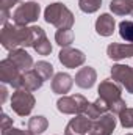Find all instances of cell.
<instances>
[{
	"label": "cell",
	"instance_id": "6da1fadb",
	"mask_svg": "<svg viewBox=\"0 0 133 135\" xmlns=\"http://www.w3.org/2000/svg\"><path fill=\"white\" fill-rule=\"evenodd\" d=\"M0 42H2L3 49H6V50L17 49L19 46L32 47V44H33V28L25 27V25L6 24V25H3V28L0 32Z\"/></svg>",
	"mask_w": 133,
	"mask_h": 135
},
{
	"label": "cell",
	"instance_id": "7a4b0ae2",
	"mask_svg": "<svg viewBox=\"0 0 133 135\" xmlns=\"http://www.w3.org/2000/svg\"><path fill=\"white\" fill-rule=\"evenodd\" d=\"M44 19H45L47 24L55 25L58 30H61V28H72L74 21H75L72 11L67 8L64 3H61V2L50 3L45 8V11H44Z\"/></svg>",
	"mask_w": 133,
	"mask_h": 135
},
{
	"label": "cell",
	"instance_id": "3957f363",
	"mask_svg": "<svg viewBox=\"0 0 133 135\" xmlns=\"http://www.w3.org/2000/svg\"><path fill=\"white\" fill-rule=\"evenodd\" d=\"M34 104L36 99L34 96L28 91V90H24V88H19L13 93L11 96V108L16 115L19 116H27L32 113V110L34 108Z\"/></svg>",
	"mask_w": 133,
	"mask_h": 135
},
{
	"label": "cell",
	"instance_id": "277c9868",
	"mask_svg": "<svg viewBox=\"0 0 133 135\" xmlns=\"http://www.w3.org/2000/svg\"><path fill=\"white\" fill-rule=\"evenodd\" d=\"M41 14V6L36 2H24L19 5L13 13V21L16 25H28L32 22H36Z\"/></svg>",
	"mask_w": 133,
	"mask_h": 135
},
{
	"label": "cell",
	"instance_id": "5b68a950",
	"mask_svg": "<svg viewBox=\"0 0 133 135\" xmlns=\"http://www.w3.org/2000/svg\"><path fill=\"white\" fill-rule=\"evenodd\" d=\"M88 104L89 102L81 94L63 96L57 101V108H58V112H61L64 115H81V113H85Z\"/></svg>",
	"mask_w": 133,
	"mask_h": 135
},
{
	"label": "cell",
	"instance_id": "8992f818",
	"mask_svg": "<svg viewBox=\"0 0 133 135\" xmlns=\"http://www.w3.org/2000/svg\"><path fill=\"white\" fill-rule=\"evenodd\" d=\"M22 75H24V72L9 58H5L0 61V82L2 83H8L13 88L19 90V88H22Z\"/></svg>",
	"mask_w": 133,
	"mask_h": 135
},
{
	"label": "cell",
	"instance_id": "52a82bcc",
	"mask_svg": "<svg viewBox=\"0 0 133 135\" xmlns=\"http://www.w3.org/2000/svg\"><path fill=\"white\" fill-rule=\"evenodd\" d=\"M97 93H99V98L108 104V107L113 104V102L119 101L121 99V94H122V88L117 82L111 80V79H106V80H102L97 88Z\"/></svg>",
	"mask_w": 133,
	"mask_h": 135
},
{
	"label": "cell",
	"instance_id": "ba28073f",
	"mask_svg": "<svg viewBox=\"0 0 133 135\" xmlns=\"http://www.w3.org/2000/svg\"><path fill=\"white\" fill-rule=\"evenodd\" d=\"M58 60L63 66L69 69H75V68L81 66L86 61V55L78 50V49H72V47H61L60 54H58Z\"/></svg>",
	"mask_w": 133,
	"mask_h": 135
},
{
	"label": "cell",
	"instance_id": "9c48e42d",
	"mask_svg": "<svg viewBox=\"0 0 133 135\" xmlns=\"http://www.w3.org/2000/svg\"><path fill=\"white\" fill-rule=\"evenodd\" d=\"M91 127H93V119H89L85 113L75 115V118H72L67 123L64 135H88L91 132Z\"/></svg>",
	"mask_w": 133,
	"mask_h": 135
},
{
	"label": "cell",
	"instance_id": "30bf717a",
	"mask_svg": "<svg viewBox=\"0 0 133 135\" xmlns=\"http://www.w3.org/2000/svg\"><path fill=\"white\" fill-rule=\"evenodd\" d=\"M111 77L114 82L122 85L129 93L133 94V68L127 65H114L111 68Z\"/></svg>",
	"mask_w": 133,
	"mask_h": 135
},
{
	"label": "cell",
	"instance_id": "8fae6325",
	"mask_svg": "<svg viewBox=\"0 0 133 135\" xmlns=\"http://www.w3.org/2000/svg\"><path fill=\"white\" fill-rule=\"evenodd\" d=\"M116 127V118L113 113H105L99 119L93 121L89 135H111Z\"/></svg>",
	"mask_w": 133,
	"mask_h": 135
},
{
	"label": "cell",
	"instance_id": "7c38bea8",
	"mask_svg": "<svg viewBox=\"0 0 133 135\" xmlns=\"http://www.w3.org/2000/svg\"><path fill=\"white\" fill-rule=\"evenodd\" d=\"M32 28H33V44H32V47H33L39 55H44V57L50 55V52H52V44H50V41L47 39L45 32H44L41 27H38V25H34Z\"/></svg>",
	"mask_w": 133,
	"mask_h": 135
},
{
	"label": "cell",
	"instance_id": "4fadbf2b",
	"mask_svg": "<svg viewBox=\"0 0 133 135\" xmlns=\"http://www.w3.org/2000/svg\"><path fill=\"white\" fill-rule=\"evenodd\" d=\"M8 58H9L16 66L19 68L22 72L30 71V68L33 66V58H32V55H30L25 49H19V47H17V49L9 50Z\"/></svg>",
	"mask_w": 133,
	"mask_h": 135
},
{
	"label": "cell",
	"instance_id": "5bb4252c",
	"mask_svg": "<svg viewBox=\"0 0 133 135\" xmlns=\"http://www.w3.org/2000/svg\"><path fill=\"white\" fill-rule=\"evenodd\" d=\"M106 55L116 61L124 60V58H130V57H133V42H130V44L111 42L106 47Z\"/></svg>",
	"mask_w": 133,
	"mask_h": 135
},
{
	"label": "cell",
	"instance_id": "9a60e30c",
	"mask_svg": "<svg viewBox=\"0 0 133 135\" xmlns=\"http://www.w3.org/2000/svg\"><path fill=\"white\" fill-rule=\"evenodd\" d=\"M96 80H97V72H96L94 68H91V66L81 68V69L75 74V83H77L80 88H83V90L91 88V86L96 83Z\"/></svg>",
	"mask_w": 133,
	"mask_h": 135
},
{
	"label": "cell",
	"instance_id": "2e32d148",
	"mask_svg": "<svg viewBox=\"0 0 133 135\" xmlns=\"http://www.w3.org/2000/svg\"><path fill=\"white\" fill-rule=\"evenodd\" d=\"M74 85V79L66 72H58L52 79V91L57 94H66Z\"/></svg>",
	"mask_w": 133,
	"mask_h": 135
},
{
	"label": "cell",
	"instance_id": "e0dca14e",
	"mask_svg": "<svg viewBox=\"0 0 133 135\" xmlns=\"http://www.w3.org/2000/svg\"><path fill=\"white\" fill-rule=\"evenodd\" d=\"M114 27H116V21L111 14L105 13V14H100L96 21V32L100 36H111L114 32Z\"/></svg>",
	"mask_w": 133,
	"mask_h": 135
},
{
	"label": "cell",
	"instance_id": "ac0fdd59",
	"mask_svg": "<svg viewBox=\"0 0 133 135\" xmlns=\"http://www.w3.org/2000/svg\"><path fill=\"white\" fill-rule=\"evenodd\" d=\"M108 110H110V107H108V104L103 101V99H97V101L91 102V104H88V107H86V110H85V115L89 118V119H93V121H96V119H99L102 115H105V113H108Z\"/></svg>",
	"mask_w": 133,
	"mask_h": 135
},
{
	"label": "cell",
	"instance_id": "d6986e66",
	"mask_svg": "<svg viewBox=\"0 0 133 135\" xmlns=\"http://www.w3.org/2000/svg\"><path fill=\"white\" fill-rule=\"evenodd\" d=\"M44 80L39 77V74L34 71V69H30V71H25L24 75H22V88L24 90H28V91H36L42 86Z\"/></svg>",
	"mask_w": 133,
	"mask_h": 135
},
{
	"label": "cell",
	"instance_id": "ffe728a7",
	"mask_svg": "<svg viewBox=\"0 0 133 135\" xmlns=\"http://www.w3.org/2000/svg\"><path fill=\"white\" fill-rule=\"evenodd\" d=\"M47 127H49V121L45 116L36 115L33 118H30V121H28V131L33 135H41L42 132L47 131Z\"/></svg>",
	"mask_w": 133,
	"mask_h": 135
},
{
	"label": "cell",
	"instance_id": "44dd1931",
	"mask_svg": "<svg viewBox=\"0 0 133 135\" xmlns=\"http://www.w3.org/2000/svg\"><path fill=\"white\" fill-rule=\"evenodd\" d=\"M110 9H111L114 14H117V16L132 14L130 0H111V2H110Z\"/></svg>",
	"mask_w": 133,
	"mask_h": 135
},
{
	"label": "cell",
	"instance_id": "7402d4cb",
	"mask_svg": "<svg viewBox=\"0 0 133 135\" xmlns=\"http://www.w3.org/2000/svg\"><path fill=\"white\" fill-rule=\"evenodd\" d=\"M55 41L58 46L61 47H69L72 42H74V32L70 28H61V30H57L55 33Z\"/></svg>",
	"mask_w": 133,
	"mask_h": 135
},
{
	"label": "cell",
	"instance_id": "603a6c76",
	"mask_svg": "<svg viewBox=\"0 0 133 135\" xmlns=\"http://www.w3.org/2000/svg\"><path fill=\"white\" fill-rule=\"evenodd\" d=\"M34 71L39 74V77L42 79V80H49L52 75H53V66L50 65V63H47V61H38L36 65H34Z\"/></svg>",
	"mask_w": 133,
	"mask_h": 135
},
{
	"label": "cell",
	"instance_id": "cb8c5ba5",
	"mask_svg": "<svg viewBox=\"0 0 133 135\" xmlns=\"http://www.w3.org/2000/svg\"><path fill=\"white\" fill-rule=\"evenodd\" d=\"M119 35L124 41L133 42V22L132 21H122L119 24Z\"/></svg>",
	"mask_w": 133,
	"mask_h": 135
},
{
	"label": "cell",
	"instance_id": "d4e9b609",
	"mask_svg": "<svg viewBox=\"0 0 133 135\" xmlns=\"http://www.w3.org/2000/svg\"><path fill=\"white\" fill-rule=\"evenodd\" d=\"M17 2H19V0H0V9H2L0 22H2V25H6V24H8V19H9V9H11Z\"/></svg>",
	"mask_w": 133,
	"mask_h": 135
},
{
	"label": "cell",
	"instance_id": "484cf974",
	"mask_svg": "<svg viewBox=\"0 0 133 135\" xmlns=\"http://www.w3.org/2000/svg\"><path fill=\"white\" fill-rule=\"evenodd\" d=\"M78 6L83 13H96L102 6V0H78Z\"/></svg>",
	"mask_w": 133,
	"mask_h": 135
},
{
	"label": "cell",
	"instance_id": "4316f807",
	"mask_svg": "<svg viewBox=\"0 0 133 135\" xmlns=\"http://www.w3.org/2000/svg\"><path fill=\"white\" fill-rule=\"evenodd\" d=\"M119 123L122 127L125 129H130L133 127V108H125L122 113H119Z\"/></svg>",
	"mask_w": 133,
	"mask_h": 135
},
{
	"label": "cell",
	"instance_id": "83f0119b",
	"mask_svg": "<svg viewBox=\"0 0 133 135\" xmlns=\"http://www.w3.org/2000/svg\"><path fill=\"white\" fill-rule=\"evenodd\" d=\"M125 108H127V104H125V101H124L122 98L110 105V112H111L113 115H119V113H122Z\"/></svg>",
	"mask_w": 133,
	"mask_h": 135
},
{
	"label": "cell",
	"instance_id": "f1b7e54d",
	"mask_svg": "<svg viewBox=\"0 0 133 135\" xmlns=\"http://www.w3.org/2000/svg\"><path fill=\"white\" fill-rule=\"evenodd\" d=\"M2 135H33L30 131H22V129H16V127H8V129H3Z\"/></svg>",
	"mask_w": 133,
	"mask_h": 135
},
{
	"label": "cell",
	"instance_id": "f546056e",
	"mask_svg": "<svg viewBox=\"0 0 133 135\" xmlns=\"http://www.w3.org/2000/svg\"><path fill=\"white\" fill-rule=\"evenodd\" d=\"M13 126V119L6 115V113H2V118H0V129H8Z\"/></svg>",
	"mask_w": 133,
	"mask_h": 135
},
{
	"label": "cell",
	"instance_id": "4dcf8cb0",
	"mask_svg": "<svg viewBox=\"0 0 133 135\" xmlns=\"http://www.w3.org/2000/svg\"><path fill=\"white\" fill-rule=\"evenodd\" d=\"M0 93H2V99H0V102H2V104H3V102L6 101V94H8V93H6V88H5V86H3V85H2V86H0Z\"/></svg>",
	"mask_w": 133,
	"mask_h": 135
},
{
	"label": "cell",
	"instance_id": "1f68e13d",
	"mask_svg": "<svg viewBox=\"0 0 133 135\" xmlns=\"http://www.w3.org/2000/svg\"><path fill=\"white\" fill-rule=\"evenodd\" d=\"M130 8H132V14H133V0H130Z\"/></svg>",
	"mask_w": 133,
	"mask_h": 135
},
{
	"label": "cell",
	"instance_id": "d6a6232c",
	"mask_svg": "<svg viewBox=\"0 0 133 135\" xmlns=\"http://www.w3.org/2000/svg\"><path fill=\"white\" fill-rule=\"evenodd\" d=\"M127 135H133V134H127Z\"/></svg>",
	"mask_w": 133,
	"mask_h": 135
},
{
	"label": "cell",
	"instance_id": "836d02e7",
	"mask_svg": "<svg viewBox=\"0 0 133 135\" xmlns=\"http://www.w3.org/2000/svg\"><path fill=\"white\" fill-rule=\"evenodd\" d=\"M24 2H25V0H24Z\"/></svg>",
	"mask_w": 133,
	"mask_h": 135
}]
</instances>
